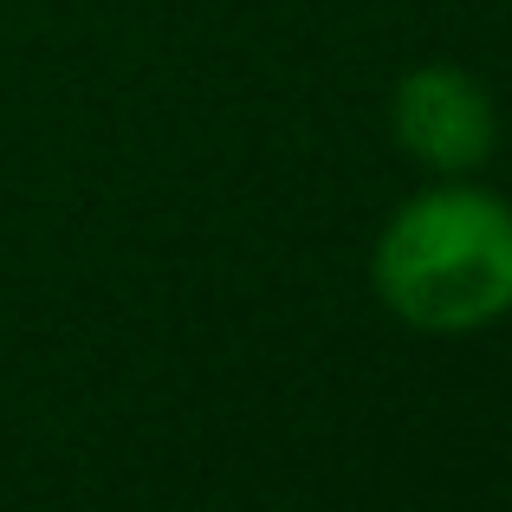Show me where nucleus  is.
<instances>
[{
	"label": "nucleus",
	"mask_w": 512,
	"mask_h": 512,
	"mask_svg": "<svg viewBox=\"0 0 512 512\" xmlns=\"http://www.w3.org/2000/svg\"><path fill=\"white\" fill-rule=\"evenodd\" d=\"M383 312L415 331H480L512 312V201L474 182L409 195L370 253Z\"/></svg>",
	"instance_id": "nucleus-1"
},
{
	"label": "nucleus",
	"mask_w": 512,
	"mask_h": 512,
	"mask_svg": "<svg viewBox=\"0 0 512 512\" xmlns=\"http://www.w3.org/2000/svg\"><path fill=\"white\" fill-rule=\"evenodd\" d=\"M389 130L415 163L441 175H467L500 143V111L493 91L461 65H415L389 98Z\"/></svg>",
	"instance_id": "nucleus-2"
}]
</instances>
